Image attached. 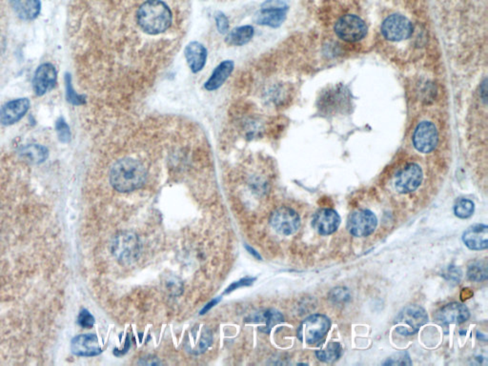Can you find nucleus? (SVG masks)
<instances>
[{"instance_id":"nucleus-1","label":"nucleus","mask_w":488,"mask_h":366,"mask_svg":"<svg viewBox=\"0 0 488 366\" xmlns=\"http://www.w3.org/2000/svg\"><path fill=\"white\" fill-rule=\"evenodd\" d=\"M172 11L162 0H146L137 12V23L146 34H162L172 25Z\"/></svg>"},{"instance_id":"nucleus-2","label":"nucleus","mask_w":488,"mask_h":366,"mask_svg":"<svg viewBox=\"0 0 488 366\" xmlns=\"http://www.w3.org/2000/svg\"><path fill=\"white\" fill-rule=\"evenodd\" d=\"M147 172L145 166L135 159L127 158L116 162L111 169V184L116 191H135L145 184Z\"/></svg>"},{"instance_id":"nucleus-3","label":"nucleus","mask_w":488,"mask_h":366,"mask_svg":"<svg viewBox=\"0 0 488 366\" xmlns=\"http://www.w3.org/2000/svg\"><path fill=\"white\" fill-rule=\"evenodd\" d=\"M427 322L428 316L424 308L417 305H408L400 312L396 319V330L401 335H413Z\"/></svg>"},{"instance_id":"nucleus-4","label":"nucleus","mask_w":488,"mask_h":366,"mask_svg":"<svg viewBox=\"0 0 488 366\" xmlns=\"http://www.w3.org/2000/svg\"><path fill=\"white\" fill-rule=\"evenodd\" d=\"M330 325L329 319L321 314L308 317L300 325L298 337L303 343L315 344L327 335Z\"/></svg>"},{"instance_id":"nucleus-5","label":"nucleus","mask_w":488,"mask_h":366,"mask_svg":"<svg viewBox=\"0 0 488 366\" xmlns=\"http://www.w3.org/2000/svg\"><path fill=\"white\" fill-rule=\"evenodd\" d=\"M335 32L344 42H357L367 35V26L360 16L346 15L335 24Z\"/></svg>"},{"instance_id":"nucleus-6","label":"nucleus","mask_w":488,"mask_h":366,"mask_svg":"<svg viewBox=\"0 0 488 366\" xmlns=\"http://www.w3.org/2000/svg\"><path fill=\"white\" fill-rule=\"evenodd\" d=\"M382 32L384 37L390 42H402L411 37L413 26L410 20L405 16L395 13V15L389 16L382 23Z\"/></svg>"},{"instance_id":"nucleus-7","label":"nucleus","mask_w":488,"mask_h":366,"mask_svg":"<svg viewBox=\"0 0 488 366\" xmlns=\"http://www.w3.org/2000/svg\"><path fill=\"white\" fill-rule=\"evenodd\" d=\"M270 224L279 234L290 236L299 230L300 219L295 211L283 206L274 211L271 215Z\"/></svg>"},{"instance_id":"nucleus-8","label":"nucleus","mask_w":488,"mask_h":366,"mask_svg":"<svg viewBox=\"0 0 488 366\" xmlns=\"http://www.w3.org/2000/svg\"><path fill=\"white\" fill-rule=\"evenodd\" d=\"M378 221L370 210H358L347 221V229L355 237H367L375 231Z\"/></svg>"},{"instance_id":"nucleus-9","label":"nucleus","mask_w":488,"mask_h":366,"mask_svg":"<svg viewBox=\"0 0 488 366\" xmlns=\"http://www.w3.org/2000/svg\"><path fill=\"white\" fill-rule=\"evenodd\" d=\"M438 143V131L432 122L422 121L417 126L413 135L415 148L421 153L427 154L436 148Z\"/></svg>"},{"instance_id":"nucleus-10","label":"nucleus","mask_w":488,"mask_h":366,"mask_svg":"<svg viewBox=\"0 0 488 366\" xmlns=\"http://www.w3.org/2000/svg\"><path fill=\"white\" fill-rule=\"evenodd\" d=\"M424 173L417 164H412L398 173L395 180V188L398 193L408 194L421 185Z\"/></svg>"},{"instance_id":"nucleus-11","label":"nucleus","mask_w":488,"mask_h":366,"mask_svg":"<svg viewBox=\"0 0 488 366\" xmlns=\"http://www.w3.org/2000/svg\"><path fill=\"white\" fill-rule=\"evenodd\" d=\"M58 80V73L55 66L51 63L40 65L35 73L32 80V89L37 96L42 97L53 90Z\"/></svg>"},{"instance_id":"nucleus-12","label":"nucleus","mask_w":488,"mask_h":366,"mask_svg":"<svg viewBox=\"0 0 488 366\" xmlns=\"http://www.w3.org/2000/svg\"><path fill=\"white\" fill-rule=\"evenodd\" d=\"M30 106L31 103L26 97L11 100L0 109V123L5 126H13L23 118L28 113Z\"/></svg>"},{"instance_id":"nucleus-13","label":"nucleus","mask_w":488,"mask_h":366,"mask_svg":"<svg viewBox=\"0 0 488 366\" xmlns=\"http://www.w3.org/2000/svg\"><path fill=\"white\" fill-rule=\"evenodd\" d=\"M340 224V216L332 209H322L318 211L312 221L314 229L321 235L333 234L337 231Z\"/></svg>"},{"instance_id":"nucleus-14","label":"nucleus","mask_w":488,"mask_h":366,"mask_svg":"<svg viewBox=\"0 0 488 366\" xmlns=\"http://www.w3.org/2000/svg\"><path fill=\"white\" fill-rule=\"evenodd\" d=\"M113 252L121 262H132L138 252L137 238L129 234L118 236L113 244Z\"/></svg>"},{"instance_id":"nucleus-15","label":"nucleus","mask_w":488,"mask_h":366,"mask_svg":"<svg viewBox=\"0 0 488 366\" xmlns=\"http://www.w3.org/2000/svg\"><path fill=\"white\" fill-rule=\"evenodd\" d=\"M287 10L288 6H269L262 4V10L257 16V23L278 28L286 20Z\"/></svg>"},{"instance_id":"nucleus-16","label":"nucleus","mask_w":488,"mask_h":366,"mask_svg":"<svg viewBox=\"0 0 488 366\" xmlns=\"http://www.w3.org/2000/svg\"><path fill=\"white\" fill-rule=\"evenodd\" d=\"M463 240L471 250H484L488 246V227L484 224L472 225L463 233Z\"/></svg>"},{"instance_id":"nucleus-17","label":"nucleus","mask_w":488,"mask_h":366,"mask_svg":"<svg viewBox=\"0 0 488 366\" xmlns=\"http://www.w3.org/2000/svg\"><path fill=\"white\" fill-rule=\"evenodd\" d=\"M71 349L77 356L93 357L102 353L99 340L94 335H80L72 341Z\"/></svg>"},{"instance_id":"nucleus-18","label":"nucleus","mask_w":488,"mask_h":366,"mask_svg":"<svg viewBox=\"0 0 488 366\" xmlns=\"http://www.w3.org/2000/svg\"><path fill=\"white\" fill-rule=\"evenodd\" d=\"M469 311L465 305L453 303L444 306L437 314V319L441 324H463L468 321Z\"/></svg>"},{"instance_id":"nucleus-19","label":"nucleus","mask_w":488,"mask_h":366,"mask_svg":"<svg viewBox=\"0 0 488 366\" xmlns=\"http://www.w3.org/2000/svg\"><path fill=\"white\" fill-rule=\"evenodd\" d=\"M185 58L192 72L202 71L207 61V50L200 42L189 43L185 48Z\"/></svg>"},{"instance_id":"nucleus-20","label":"nucleus","mask_w":488,"mask_h":366,"mask_svg":"<svg viewBox=\"0 0 488 366\" xmlns=\"http://www.w3.org/2000/svg\"><path fill=\"white\" fill-rule=\"evenodd\" d=\"M16 15L23 20H35L42 11L40 0H10Z\"/></svg>"},{"instance_id":"nucleus-21","label":"nucleus","mask_w":488,"mask_h":366,"mask_svg":"<svg viewBox=\"0 0 488 366\" xmlns=\"http://www.w3.org/2000/svg\"><path fill=\"white\" fill-rule=\"evenodd\" d=\"M233 70H234V62L232 61H222L221 63L214 70L213 74L211 75L209 80L206 81L205 84L206 90H218L219 87L224 85L225 81H226L227 78L232 74Z\"/></svg>"},{"instance_id":"nucleus-22","label":"nucleus","mask_w":488,"mask_h":366,"mask_svg":"<svg viewBox=\"0 0 488 366\" xmlns=\"http://www.w3.org/2000/svg\"><path fill=\"white\" fill-rule=\"evenodd\" d=\"M255 31L252 26L245 25L238 27L232 30L231 32L227 35L226 43L229 45L233 46H243L248 44L249 42L254 37Z\"/></svg>"},{"instance_id":"nucleus-23","label":"nucleus","mask_w":488,"mask_h":366,"mask_svg":"<svg viewBox=\"0 0 488 366\" xmlns=\"http://www.w3.org/2000/svg\"><path fill=\"white\" fill-rule=\"evenodd\" d=\"M20 154L32 164H42L48 158V149L42 145H28L23 148Z\"/></svg>"},{"instance_id":"nucleus-24","label":"nucleus","mask_w":488,"mask_h":366,"mask_svg":"<svg viewBox=\"0 0 488 366\" xmlns=\"http://www.w3.org/2000/svg\"><path fill=\"white\" fill-rule=\"evenodd\" d=\"M341 353V347L337 343H328L324 349L317 351V358L322 362H333L340 358Z\"/></svg>"},{"instance_id":"nucleus-25","label":"nucleus","mask_w":488,"mask_h":366,"mask_svg":"<svg viewBox=\"0 0 488 366\" xmlns=\"http://www.w3.org/2000/svg\"><path fill=\"white\" fill-rule=\"evenodd\" d=\"M469 280L472 281H482L487 279V265L485 262H475L469 265L468 270Z\"/></svg>"},{"instance_id":"nucleus-26","label":"nucleus","mask_w":488,"mask_h":366,"mask_svg":"<svg viewBox=\"0 0 488 366\" xmlns=\"http://www.w3.org/2000/svg\"><path fill=\"white\" fill-rule=\"evenodd\" d=\"M474 208V203L471 200L460 199L454 206L455 215L458 218L468 219L473 215Z\"/></svg>"},{"instance_id":"nucleus-27","label":"nucleus","mask_w":488,"mask_h":366,"mask_svg":"<svg viewBox=\"0 0 488 366\" xmlns=\"http://www.w3.org/2000/svg\"><path fill=\"white\" fill-rule=\"evenodd\" d=\"M257 319V322L264 321L265 322V328L268 329L267 331H269L274 325L280 324V322H283V317L281 316V314L279 313V312L268 310L264 312V313L259 314L257 319Z\"/></svg>"},{"instance_id":"nucleus-28","label":"nucleus","mask_w":488,"mask_h":366,"mask_svg":"<svg viewBox=\"0 0 488 366\" xmlns=\"http://www.w3.org/2000/svg\"><path fill=\"white\" fill-rule=\"evenodd\" d=\"M65 84H66V97L68 102L74 105H83L85 103V97L80 96L75 92L72 85V78L69 74L65 75Z\"/></svg>"},{"instance_id":"nucleus-29","label":"nucleus","mask_w":488,"mask_h":366,"mask_svg":"<svg viewBox=\"0 0 488 366\" xmlns=\"http://www.w3.org/2000/svg\"><path fill=\"white\" fill-rule=\"evenodd\" d=\"M56 131L58 134L59 140L62 143H68L71 140V131L67 122L63 118H59L56 122Z\"/></svg>"},{"instance_id":"nucleus-30","label":"nucleus","mask_w":488,"mask_h":366,"mask_svg":"<svg viewBox=\"0 0 488 366\" xmlns=\"http://www.w3.org/2000/svg\"><path fill=\"white\" fill-rule=\"evenodd\" d=\"M410 358L406 352H398L397 354L393 355L389 360L384 362L386 365H410Z\"/></svg>"},{"instance_id":"nucleus-31","label":"nucleus","mask_w":488,"mask_h":366,"mask_svg":"<svg viewBox=\"0 0 488 366\" xmlns=\"http://www.w3.org/2000/svg\"><path fill=\"white\" fill-rule=\"evenodd\" d=\"M216 27L221 34H227L229 31V20L224 13L218 12L216 15Z\"/></svg>"},{"instance_id":"nucleus-32","label":"nucleus","mask_w":488,"mask_h":366,"mask_svg":"<svg viewBox=\"0 0 488 366\" xmlns=\"http://www.w3.org/2000/svg\"><path fill=\"white\" fill-rule=\"evenodd\" d=\"M78 324L83 328H92L94 327V318L91 315L90 312L84 309L78 316Z\"/></svg>"},{"instance_id":"nucleus-33","label":"nucleus","mask_w":488,"mask_h":366,"mask_svg":"<svg viewBox=\"0 0 488 366\" xmlns=\"http://www.w3.org/2000/svg\"><path fill=\"white\" fill-rule=\"evenodd\" d=\"M255 281H256L255 278H244L243 280L236 281L226 289L225 294H228V293L234 291L235 289L240 288V287L251 286Z\"/></svg>"},{"instance_id":"nucleus-34","label":"nucleus","mask_w":488,"mask_h":366,"mask_svg":"<svg viewBox=\"0 0 488 366\" xmlns=\"http://www.w3.org/2000/svg\"><path fill=\"white\" fill-rule=\"evenodd\" d=\"M332 294H334L332 295V298L335 300H343L346 298L349 297L348 292L346 291V289L343 288L334 289Z\"/></svg>"},{"instance_id":"nucleus-35","label":"nucleus","mask_w":488,"mask_h":366,"mask_svg":"<svg viewBox=\"0 0 488 366\" xmlns=\"http://www.w3.org/2000/svg\"><path fill=\"white\" fill-rule=\"evenodd\" d=\"M219 300H221V299H216L213 300L212 302L209 303L208 305L202 309V312H200V314H202V315H203V314H205L206 312H208L209 310H210L211 308L214 307V306H215L216 303L219 302Z\"/></svg>"},{"instance_id":"nucleus-36","label":"nucleus","mask_w":488,"mask_h":366,"mask_svg":"<svg viewBox=\"0 0 488 366\" xmlns=\"http://www.w3.org/2000/svg\"><path fill=\"white\" fill-rule=\"evenodd\" d=\"M245 248H246V249H248V250L249 252H250V253L252 255H253V256L255 257H257V259H259V260L262 259V257H260V255L257 254V252L255 251L253 248H251L250 246H245Z\"/></svg>"}]
</instances>
